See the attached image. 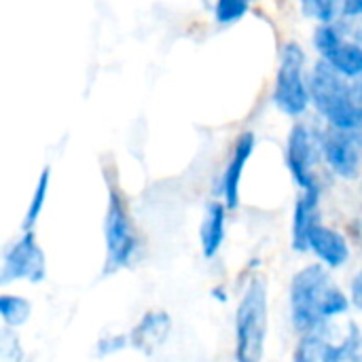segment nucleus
<instances>
[{
  "label": "nucleus",
  "instance_id": "1",
  "mask_svg": "<svg viewBox=\"0 0 362 362\" xmlns=\"http://www.w3.org/2000/svg\"><path fill=\"white\" fill-rule=\"evenodd\" d=\"M350 308V297L322 263L305 265L293 276L288 286V310L291 322L301 335L327 327L331 320L348 314Z\"/></svg>",
  "mask_w": 362,
  "mask_h": 362
},
{
  "label": "nucleus",
  "instance_id": "2",
  "mask_svg": "<svg viewBox=\"0 0 362 362\" xmlns=\"http://www.w3.org/2000/svg\"><path fill=\"white\" fill-rule=\"evenodd\" d=\"M269 331L267 282L252 276L242 293L233 320V358L235 362H263Z\"/></svg>",
  "mask_w": 362,
  "mask_h": 362
},
{
  "label": "nucleus",
  "instance_id": "3",
  "mask_svg": "<svg viewBox=\"0 0 362 362\" xmlns=\"http://www.w3.org/2000/svg\"><path fill=\"white\" fill-rule=\"evenodd\" d=\"M308 55L297 40H288L280 51V66L274 81L272 102L274 106L293 119H299L312 106L310 74L305 72Z\"/></svg>",
  "mask_w": 362,
  "mask_h": 362
},
{
  "label": "nucleus",
  "instance_id": "4",
  "mask_svg": "<svg viewBox=\"0 0 362 362\" xmlns=\"http://www.w3.org/2000/svg\"><path fill=\"white\" fill-rule=\"evenodd\" d=\"M104 242H106L104 276L117 274L134 263L140 246L138 231L119 189H110L108 195V208L104 216Z\"/></svg>",
  "mask_w": 362,
  "mask_h": 362
},
{
  "label": "nucleus",
  "instance_id": "5",
  "mask_svg": "<svg viewBox=\"0 0 362 362\" xmlns=\"http://www.w3.org/2000/svg\"><path fill=\"white\" fill-rule=\"evenodd\" d=\"M47 278V257L38 246L34 231H23L15 242H11L2 257L0 284L8 286L13 282L25 280L30 284H40Z\"/></svg>",
  "mask_w": 362,
  "mask_h": 362
},
{
  "label": "nucleus",
  "instance_id": "6",
  "mask_svg": "<svg viewBox=\"0 0 362 362\" xmlns=\"http://www.w3.org/2000/svg\"><path fill=\"white\" fill-rule=\"evenodd\" d=\"M284 157H286V168H288L295 185L301 191L320 185L316 178V165H318V159L322 157L320 138L310 125L295 123L291 127L288 138H286V155Z\"/></svg>",
  "mask_w": 362,
  "mask_h": 362
},
{
  "label": "nucleus",
  "instance_id": "7",
  "mask_svg": "<svg viewBox=\"0 0 362 362\" xmlns=\"http://www.w3.org/2000/svg\"><path fill=\"white\" fill-rule=\"evenodd\" d=\"M314 49L318 51L320 59L327 62L331 68L341 72L344 76L356 81L362 76V51L346 38L337 23L318 25L314 32Z\"/></svg>",
  "mask_w": 362,
  "mask_h": 362
},
{
  "label": "nucleus",
  "instance_id": "8",
  "mask_svg": "<svg viewBox=\"0 0 362 362\" xmlns=\"http://www.w3.org/2000/svg\"><path fill=\"white\" fill-rule=\"evenodd\" d=\"M320 153L329 170L341 180H356L362 168V142L348 132L325 129L318 132Z\"/></svg>",
  "mask_w": 362,
  "mask_h": 362
},
{
  "label": "nucleus",
  "instance_id": "9",
  "mask_svg": "<svg viewBox=\"0 0 362 362\" xmlns=\"http://www.w3.org/2000/svg\"><path fill=\"white\" fill-rule=\"evenodd\" d=\"M329 325L314 333H305L299 337L295 352H293V362H348L350 325H348V333L341 341H335L331 337Z\"/></svg>",
  "mask_w": 362,
  "mask_h": 362
},
{
  "label": "nucleus",
  "instance_id": "10",
  "mask_svg": "<svg viewBox=\"0 0 362 362\" xmlns=\"http://www.w3.org/2000/svg\"><path fill=\"white\" fill-rule=\"evenodd\" d=\"M172 327H174V320L165 310H148L127 333L129 348L138 350L144 356H153L170 339Z\"/></svg>",
  "mask_w": 362,
  "mask_h": 362
},
{
  "label": "nucleus",
  "instance_id": "11",
  "mask_svg": "<svg viewBox=\"0 0 362 362\" xmlns=\"http://www.w3.org/2000/svg\"><path fill=\"white\" fill-rule=\"evenodd\" d=\"M255 146H257V136L252 132L240 134V138L233 144L231 157L227 161V168L223 172L221 187H218V195L223 197L229 210H235L240 206V182L244 176L246 163L255 153Z\"/></svg>",
  "mask_w": 362,
  "mask_h": 362
},
{
  "label": "nucleus",
  "instance_id": "12",
  "mask_svg": "<svg viewBox=\"0 0 362 362\" xmlns=\"http://www.w3.org/2000/svg\"><path fill=\"white\" fill-rule=\"evenodd\" d=\"M308 252H312L318 259V263H322L329 269L346 267L352 257L348 238L341 231L322 223L312 229L308 240Z\"/></svg>",
  "mask_w": 362,
  "mask_h": 362
},
{
  "label": "nucleus",
  "instance_id": "13",
  "mask_svg": "<svg viewBox=\"0 0 362 362\" xmlns=\"http://www.w3.org/2000/svg\"><path fill=\"white\" fill-rule=\"evenodd\" d=\"M320 199L322 187H312L299 193L293 212V248L297 252H308V240L316 225H320Z\"/></svg>",
  "mask_w": 362,
  "mask_h": 362
},
{
  "label": "nucleus",
  "instance_id": "14",
  "mask_svg": "<svg viewBox=\"0 0 362 362\" xmlns=\"http://www.w3.org/2000/svg\"><path fill=\"white\" fill-rule=\"evenodd\" d=\"M227 204L225 202H210L204 210V218L199 225V246L206 259H214L227 235Z\"/></svg>",
  "mask_w": 362,
  "mask_h": 362
},
{
  "label": "nucleus",
  "instance_id": "15",
  "mask_svg": "<svg viewBox=\"0 0 362 362\" xmlns=\"http://www.w3.org/2000/svg\"><path fill=\"white\" fill-rule=\"evenodd\" d=\"M301 15L316 21L318 25H329L344 19L346 0H297Z\"/></svg>",
  "mask_w": 362,
  "mask_h": 362
},
{
  "label": "nucleus",
  "instance_id": "16",
  "mask_svg": "<svg viewBox=\"0 0 362 362\" xmlns=\"http://www.w3.org/2000/svg\"><path fill=\"white\" fill-rule=\"evenodd\" d=\"M49 187H51V170L45 168L36 180V187L32 191V197H30V204H28V210H25V216L21 221V229L23 231H34L42 210H45V204H47V197H49Z\"/></svg>",
  "mask_w": 362,
  "mask_h": 362
},
{
  "label": "nucleus",
  "instance_id": "17",
  "mask_svg": "<svg viewBox=\"0 0 362 362\" xmlns=\"http://www.w3.org/2000/svg\"><path fill=\"white\" fill-rule=\"evenodd\" d=\"M0 316H2L4 327L19 329V327H23L30 320L32 303L25 297L4 293V295H0Z\"/></svg>",
  "mask_w": 362,
  "mask_h": 362
},
{
  "label": "nucleus",
  "instance_id": "18",
  "mask_svg": "<svg viewBox=\"0 0 362 362\" xmlns=\"http://www.w3.org/2000/svg\"><path fill=\"white\" fill-rule=\"evenodd\" d=\"M252 2L255 0H216L214 2V19H216V23H221V25L238 23L240 19L246 17Z\"/></svg>",
  "mask_w": 362,
  "mask_h": 362
},
{
  "label": "nucleus",
  "instance_id": "19",
  "mask_svg": "<svg viewBox=\"0 0 362 362\" xmlns=\"http://www.w3.org/2000/svg\"><path fill=\"white\" fill-rule=\"evenodd\" d=\"M127 348H129V335H119V333L104 335L95 344V356L98 358H108V356H115V354H119V352H123Z\"/></svg>",
  "mask_w": 362,
  "mask_h": 362
},
{
  "label": "nucleus",
  "instance_id": "20",
  "mask_svg": "<svg viewBox=\"0 0 362 362\" xmlns=\"http://www.w3.org/2000/svg\"><path fill=\"white\" fill-rule=\"evenodd\" d=\"M0 350H2V358H4V362H21L23 352H21L19 337H17L15 329L4 327L2 337H0Z\"/></svg>",
  "mask_w": 362,
  "mask_h": 362
},
{
  "label": "nucleus",
  "instance_id": "21",
  "mask_svg": "<svg viewBox=\"0 0 362 362\" xmlns=\"http://www.w3.org/2000/svg\"><path fill=\"white\" fill-rule=\"evenodd\" d=\"M350 301L358 312H362V269L350 282Z\"/></svg>",
  "mask_w": 362,
  "mask_h": 362
},
{
  "label": "nucleus",
  "instance_id": "22",
  "mask_svg": "<svg viewBox=\"0 0 362 362\" xmlns=\"http://www.w3.org/2000/svg\"><path fill=\"white\" fill-rule=\"evenodd\" d=\"M358 229H361V233H362V221H361V227H358Z\"/></svg>",
  "mask_w": 362,
  "mask_h": 362
}]
</instances>
